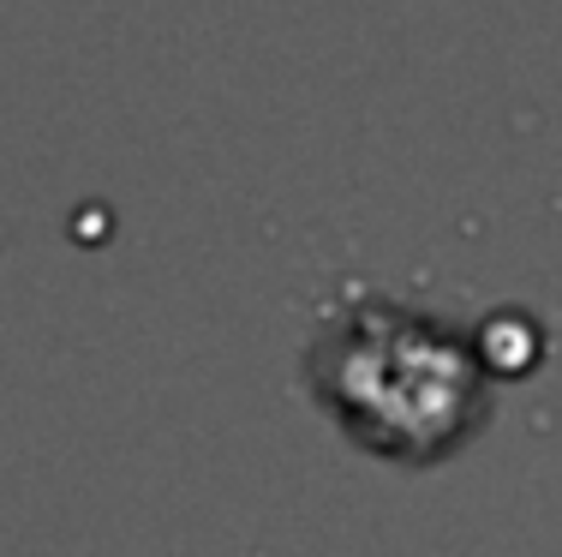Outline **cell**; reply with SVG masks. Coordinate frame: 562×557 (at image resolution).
Instances as JSON below:
<instances>
[{
  "mask_svg": "<svg viewBox=\"0 0 562 557\" xmlns=\"http://www.w3.org/2000/svg\"><path fill=\"white\" fill-rule=\"evenodd\" d=\"M305 383L353 444L395 461L449 456L491 414V366L473 330L390 294L324 312L305 348Z\"/></svg>",
  "mask_w": 562,
  "mask_h": 557,
  "instance_id": "1",
  "label": "cell"
}]
</instances>
